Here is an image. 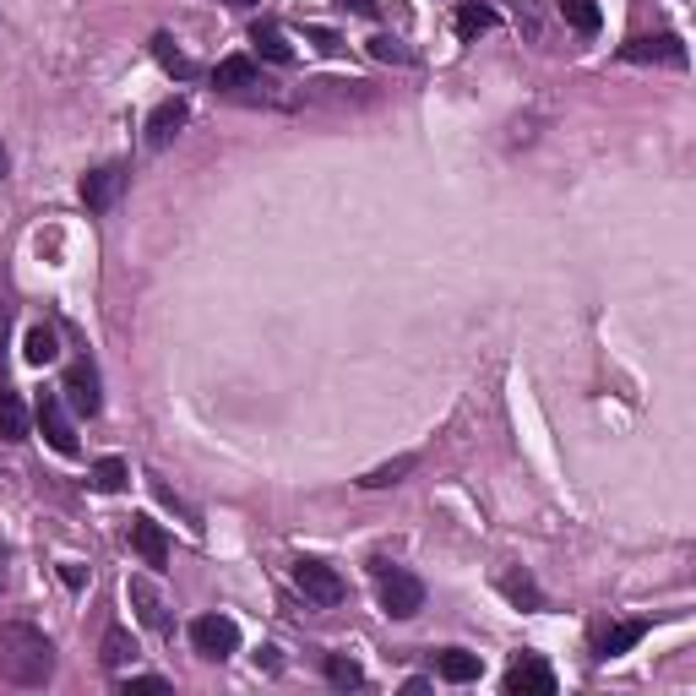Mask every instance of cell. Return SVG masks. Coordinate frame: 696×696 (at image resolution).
Returning <instances> with one entry per match:
<instances>
[{
  "instance_id": "6da1fadb",
  "label": "cell",
  "mask_w": 696,
  "mask_h": 696,
  "mask_svg": "<svg viewBox=\"0 0 696 696\" xmlns=\"http://www.w3.org/2000/svg\"><path fill=\"white\" fill-rule=\"evenodd\" d=\"M0 675L11 686H27V692L49 686L55 681V642L27 620H5L0 626Z\"/></svg>"
},
{
  "instance_id": "7a4b0ae2",
  "label": "cell",
  "mask_w": 696,
  "mask_h": 696,
  "mask_svg": "<svg viewBox=\"0 0 696 696\" xmlns=\"http://www.w3.org/2000/svg\"><path fill=\"white\" fill-rule=\"evenodd\" d=\"M370 571H376V582H381V609H387L392 620H414L419 609H424V582H419L414 571L387 566V560H376Z\"/></svg>"
},
{
  "instance_id": "3957f363",
  "label": "cell",
  "mask_w": 696,
  "mask_h": 696,
  "mask_svg": "<svg viewBox=\"0 0 696 696\" xmlns=\"http://www.w3.org/2000/svg\"><path fill=\"white\" fill-rule=\"evenodd\" d=\"M294 587L310 598V604H321V609H332V604H343V577L327 566V560H310V556H299L294 560Z\"/></svg>"
},
{
  "instance_id": "277c9868",
  "label": "cell",
  "mask_w": 696,
  "mask_h": 696,
  "mask_svg": "<svg viewBox=\"0 0 696 696\" xmlns=\"http://www.w3.org/2000/svg\"><path fill=\"white\" fill-rule=\"evenodd\" d=\"M33 419H38L44 441H49L60 457H77V424H71V414H66V398H60V392H38Z\"/></svg>"
},
{
  "instance_id": "5b68a950",
  "label": "cell",
  "mask_w": 696,
  "mask_h": 696,
  "mask_svg": "<svg viewBox=\"0 0 696 696\" xmlns=\"http://www.w3.org/2000/svg\"><path fill=\"white\" fill-rule=\"evenodd\" d=\"M191 648L202 659H229L240 648V626L229 615H202V620H191Z\"/></svg>"
},
{
  "instance_id": "8992f818",
  "label": "cell",
  "mask_w": 696,
  "mask_h": 696,
  "mask_svg": "<svg viewBox=\"0 0 696 696\" xmlns=\"http://www.w3.org/2000/svg\"><path fill=\"white\" fill-rule=\"evenodd\" d=\"M60 398L71 403V414L93 419L99 409H104V398H99V370H93L88 360H77V365L66 370V387H60Z\"/></svg>"
},
{
  "instance_id": "52a82bcc",
  "label": "cell",
  "mask_w": 696,
  "mask_h": 696,
  "mask_svg": "<svg viewBox=\"0 0 696 696\" xmlns=\"http://www.w3.org/2000/svg\"><path fill=\"white\" fill-rule=\"evenodd\" d=\"M556 692V670L534 653H523L512 670H506V696H550Z\"/></svg>"
},
{
  "instance_id": "ba28073f",
  "label": "cell",
  "mask_w": 696,
  "mask_h": 696,
  "mask_svg": "<svg viewBox=\"0 0 696 696\" xmlns=\"http://www.w3.org/2000/svg\"><path fill=\"white\" fill-rule=\"evenodd\" d=\"M126 163H104V169H93V174H82V202H88V213H104V207H115V196L126 191Z\"/></svg>"
},
{
  "instance_id": "9c48e42d",
  "label": "cell",
  "mask_w": 696,
  "mask_h": 696,
  "mask_svg": "<svg viewBox=\"0 0 696 696\" xmlns=\"http://www.w3.org/2000/svg\"><path fill=\"white\" fill-rule=\"evenodd\" d=\"M620 60H637V66H653V60L686 66V44H681L675 33H653V38H631V44L620 49Z\"/></svg>"
},
{
  "instance_id": "30bf717a",
  "label": "cell",
  "mask_w": 696,
  "mask_h": 696,
  "mask_svg": "<svg viewBox=\"0 0 696 696\" xmlns=\"http://www.w3.org/2000/svg\"><path fill=\"white\" fill-rule=\"evenodd\" d=\"M126 593H132V609H137V620L147 631H169L174 620H169V604H163V593L147 582V577H132L126 582Z\"/></svg>"
},
{
  "instance_id": "8fae6325",
  "label": "cell",
  "mask_w": 696,
  "mask_h": 696,
  "mask_svg": "<svg viewBox=\"0 0 696 696\" xmlns=\"http://www.w3.org/2000/svg\"><path fill=\"white\" fill-rule=\"evenodd\" d=\"M191 121V104L185 99H163L152 115H147V147L158 152V147H169V141L180 137V126Z\"/></svg>"
},
{
  "instance_id": "7c38bea8",
  "label": "cell",
  "mask_w": 696,
  "mask_h": 696,
  "mask_svg": "<svg viewBox=\"0 0 696 696\" xmlns=\"http://www.w3.org/2000/svg\"><path fill=\"white\" fill-rule=\"evenodd\" d=\"M642 637H648V620H615L609 631H598L593 653H598V659H620V653H631Z\"/></svg>"
},
{
  "instance_id": "4fadbf2b",
  "label": "cell",
  "mask_w": 696,
  "mask_h": 696,
  "mask_svg": "<svg viewBox=\"0 0 696 696\" xmlns=\"http://www.w3.org/2000/svg\"><path fill=\"white\" fill-rule=\"evenodd\" d=\"M126 539H132V550H137L147 566H163V560H169V534H163L152 517H132V534H126Z\"/></svg>"
},
{
  "instance_id": "5bb4252c",
  "label": "cell",
  "mask_w": 696,
  "mask_h": 696,
  "mask_svg": "<svg viewBox=\"0 0 696 696\" xmlns=\"http://www.w3.org/2000/svg\"><path fill=\"white\" fill-rule=\"evenodd\" d=\"M213 82H218L224 93H251V88H262V71H256V60H246V55H229V60H218Z\"/></svg>"
},
{
  "instance_id": "9a60e30c",
  "label": "cell",
  "mask_w": 696,
  "mask_h": 696,
  "mask_svg": "<svg viewBox=\"0 0 696 696\" xmlns=\"http://www.w3.org/2000/svg\"><path fill=\"white\" fill-rule=\"evenodd\" d=\"M495 587H501L517 609H545V593H539V582H534L528 571H501V577H495Z\"/></svg>"
},
{
  "instance_id": "2e32d148",
  "label": "cell",
  "mask_w": 696,
  "mask_h": 696,
  "mask_svg": "<svg viewBox=\"0 0 696 696\" xmlns=\"http://www.w3.org/2000/svg\"><path fill=\"white\" fill-rule=\"evenodd\" d=\"M435 670H441V681H452V686H468V681L484 675L479 653H463V648H446V653L435 659Z\"/></svg>"
},
{
  "instance_id": "e0dca14e",
  "label": "cell",
  "mask_w": 696,
  "mask_h": 696,
  "mask_svg": "<svg viewBox=\"0 0 696 696\" xmlns=\"http://www.w3.org/2000/svg\"><path fill=\"white\" fill-rule=\"evenodd\" d=\"M251 44H256V49H262L273 66H294V44L283 38L278 22H256V27H251Z\"/></svg>"
},
{
  "instance_id": "ac0fdd59",
  "label": "cell",
  "mask_w": 696,
  "mask_h": 696,
  "mask_svg": "<svg viewBox=\"0 0 696 696\" xmlns=\"http://www.w3.org/2000/svg\"><path fill=\"white\" fill-rule=\"evenodd\" d=\"M152 55H158V66H163L169 77H180V82H191V77H196V60H191L185 49H174V38H169V33H158V38H152Z\"/></svg>"
},
{
  "instance_id": "d6986e66",
  "label": "cell",
  "mask_w": 696,
  "mask_h": 696,
  "mask_svg": "<svg viewBox=\"0 0 696 696\" xmlns=\"http://www.w3.org/2000/svg\"><path fill=\"white\" fill-rule=\"evenodd\" d=\"M22 360H27V365H55V360H60L55 327H27V338H22Z\"/></svg>"
},
{
  "instance_id": "ffe728a7",
  "label": "cell",
  "mask_w": 696,
  "mask_h": 696,
  "mask_svg": "<svg viewBox=\"0 0 696 696\" xmlns=\"http://www.w3.org/2000/svg\"><path fill=\"white\" fill-rule=\"evenodd\" d=\"M0 441H27V403L0 387Z\"/></svg>"
},
{
  "instance_id": "44dd1931",
  "label": "cell",
  "mask_w": 696,
  "mask_h": 696,
  "mask_svg": "<svg viewBox=\"0 0 696 696\" xmlns=\"http://www.w3.org/2000/svg\"><path fill=\"white\" fill-rule=\"evenodd\" d=\"M132 484V468H126V457H99L93 463V490H104V495H121Z\"/></svg>"
},
{
  "instance_id": "7402d4cb",
  "label": "cell",
  "mask_w": 696,
  "mask_h": 696,
  "mask_svg": "<svg viewBox=\"0 0 696 696\" xmlns=\"http://www.w3.org/2000/svg\"><path fill=\"white\" fill-rule=\"evenodd\" d=\"M99 659H104V670H126L132 659H137V642H132V631H104V648H99Z\"/></svg>"
},
{
  "instance_id": "603a6c76",
  "label": "cell",
  "mask_w": 696,
  "mask_h": 696,
  "mask_svg": "<svg viewBox=\"0 0 696 696\" xmlns=\"http://www.w3.org/2000/svg\"><path fill=\"white\" fill-rule=\"evenodd\" d=\"M414 468H419V457H414V452H403V457H392V463L370 468L360 484H365V490H387V484H398V479H403V473H414Z\"/></svg>"
},
{
  "instance_id": "cb8c5ba5",
  "label": "cell",
  "mask_w": 696,
  "mask_h": 696,
  "mask_svg": "<svg viewBox=\"0 0 696 696\" xmlns=\"http://www.w3.org/2000/svg\"><path fill=\"white\" fill-rule=\"evenodd\" d=\"M327 681H332L338 692H360V686H365V670H360L349 653H327Z\"/></svg>"
},
{
  "instance_id": "d4e9b609",
  "label": "cell",
  "mask_w": 696,
  "mask_h": 696,
  "mask_svg": "<svg viewBox=\"0 0 696 696\" xmlns=\"http://www.w3.org/2000/svg\"><path fill=\"white\" fill-rule=\"evenodd\" d=\"M490 27H495V11H490V5L468 0V5L457 11V33H463V38H479V33H490Z\"/></svg>"
},
{
  "instance_id": "484cf974",
  "label": "cell",
  "mask_w": 696,
  "mask_h": 696,
  "mask_svg": "<svg viewBox=\"0 0 696 696\" xmlns=\"http://www.w3.org/2000/svg\"><path fill=\"white\" fill-rule=\"evenodd\" d=\"M560 16H566V27H577V33H598V5L593 0H560Z\"/></svg>"
},
{
  "instance_id": "4316f807",
  "label": "cell",
  "mask_w": 696,
  "mask_h": 696,
  "mask_svg": "<svg viewBox=\"0 0 696 696\" xmlns=\"http://www.w3.org/2000/svg\"><path fill=\"white\" fill-rule=\"evenodd\" d=\"M370 55H376V60H392V66H409V60H414V49H409L403 38H392V33H376V38H370Z\"/></svg>"
},
{
  "instance_id": "83f0119b",
  "label": "cell",
  "mask_w": 696,
  "mask_h": 696,
  "mask_svg": "<svg viewBox=\"0 0 696 696\" xmlns=\"http://www.w3.org/2000/svg\"><path fill=\"white\" fill-rule=\"evenodd\" d=\"M132 692L163 696V692H169V681H163V675H132V681H126V696H132Z\"/></svg>"
},
{
  "instance_id": "f1b7e54d",
  "label": "cell",
  "mask_w": 696,
  "mask_h": 696,
  "mask_svg": "<svg viewBox=\"0 0 696 696\" xmlns=\"http://www.w3.org/2000/svg\"><path fill=\"white\" fill-rule=\"evenodd\" d=\"M305 38H310L316 49H327V55L338 49V33H327V27H305Z\"/></svg>"
},
{
  "instance_id": "f546056e",
  "label": "cell",
  "mask_w": 696,
  "mask_h": 696,
  "mask_svg": "<svg viewBox=\"0 0 696 696\" xmlns=\"http://www.w3.org/2000/svg\"><path fill=\"white\" fill-rule=\"evenodd\" d=\"M60 582H66V587H82V582H88V571H82L77 560H60Z\"/></svg>"
},
{
  "instance_id": "4dcf8cb0",
  "label": "cell",
  "mask_w": 696,
  "mask_h": 696,
  "mask_svg": "<svg viewBox=\"0 0 696 696\" xmlns=\"http://www.w3.org/2000/svg\"><path fill=\"white\" fill-rule=\"evenodd\" d=\"M343 11H354V16H376V0H338Z\"/></svg>"
},
{
  "instance_id": "1f68e13d",
  "label": "cell",
  "mask_w": 696,
  "mask_h": 696,
  "mask_svg": "<svg viewBox=\"0 0 696 696\" xmlns=\"http://www.w3.org/2000/svg\"><path fill=\"white\" fill-rule=\"evenodd\" d=\"M256 664H262V670H283V659H278V648H262V653H256Z\"/></svg>"
},
{
  "instance_id": "d6a6232c",
  "label": "cell",
  "mask_w": 696,
  "mask_h": 696,
  "mask_svg": "<svg viewBox=\"0 0 696 696\" xmlns=\"http://www.w3.org/2000/svg\"><path fill=\"white\" fill-rule=\"evenodd\" d=\"M5 321H11V305L0 299V343H5Z\"/></svg>"
},
{
  "instance_id": "836d02e7",
  "label": "cell",
  "mask_w": 696,
  "mask_h": 696,
  "mask_svg": "<svg viewBox=\"0 0 696 696\" xmlns=\"http://www.w3.org/2000/svg\"><path fill=\"white\" fill-rule=\"evenodd\" d=\"M5 169H11V152H5V147H0V180H5Z\"/></svg>"
},
{
  "instance_id": "e575fe53",
  "label": "cell",
  "mask_w": 696,
  "mask_h": 696,
  "mask_svg": "<svg viewBox=\"0 0 696 696\" xmlns=\"http://www.w3.org/2000/svg\"><path fill=\"white\" fill-rule=\"evenodd\" d=\"M0 587H5V550H0Z\"/></svg>"
},
{
  "instance_id": "d590c367",
  "label": "cell",
  "mask_w": 696,
  "mask_h": 696,
  "mask_svg": "<svg viewBox=\"0 0 696 696\" xmlns=\"http://www.w3.org/2000/svg\"><path fill=\"white\" fill-rule=\"evenodd\" d=\"M229 5H256V0H229Z\"/></svg>"
}]
</instances>
